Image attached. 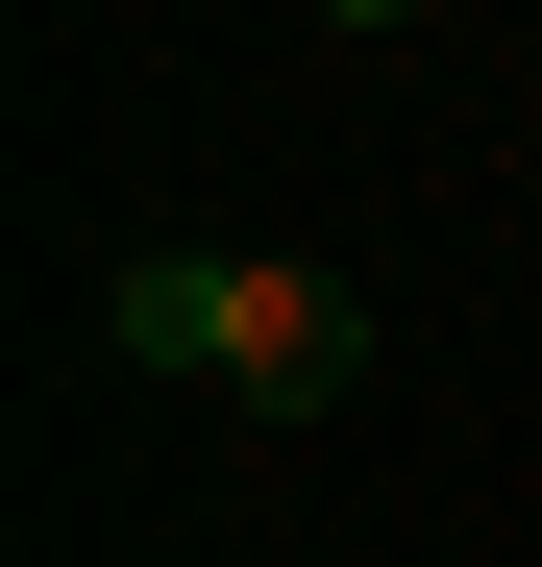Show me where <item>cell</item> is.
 Returning <instances> with one entry per match:
<instances>
[{
  "label": "cell",
  "mask_w": 542,
  "mask_h": 567,
  "mask_svg": "<svg viewBox=\"0 0 542 567\" xmlns=\"http://www.w3.org/2000/svg\"><path fill=\"white\" fill-rule=\"evenodd\" d=\"M124 346L198 370V395H247V420H321L345 370H371V297H345V271H271V247H148Z\"/></svg>",
  "instance_id": "6da1fadb"
},
{
  "label": "cell",
  "mask_w": 542,
  "mask_h": 567,
  "mask_svg": "<svg viewBox=\"0 0 542 567\" xmlns=\"http://www.w3.org/2000/svg\"><path fill=\"white\" fill-rule=\"evenodd\" d=\"M321 25H419V0H321Z\"/></svg>",
  "instance_id": "7a4b0ae2"
}]
</instances>
